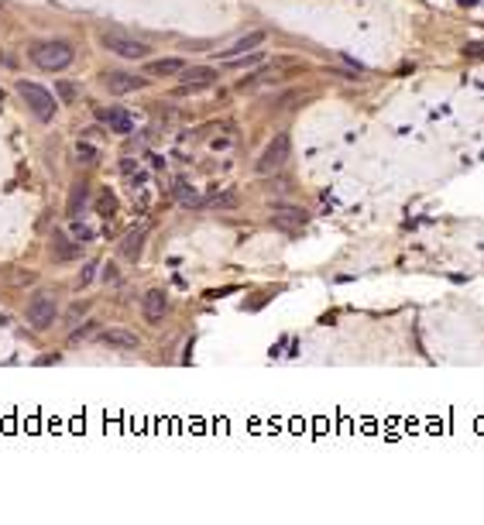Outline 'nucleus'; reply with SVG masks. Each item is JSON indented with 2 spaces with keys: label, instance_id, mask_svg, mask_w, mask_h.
Here are the masks:
<instances>
[{
  "label": "nucleus",
  "instance_id": "6",
  "mask_svg": "<svg viewBox=\"0 0 484 525\" xmlns=\"http://www.w3.org/2000/svg\"><path fill=\"white\" fill-rule=\"evenodd\" d=\"M306 209H299V206H275V213H272V223L275 227H282V230H302L306 227Z\"/></svg>",
  "mask_w": 484,
  "mask_h": 525
},
{
  "label": "nucleus",
  "instance_id": "20",
  "mask_svg": "<svg viewBox=\"0 0 484 525\" xmlns=\"http://www.w3.org/2000/svg\"><path fill=\"white\" fill-rule=\"evenodd\" d=\"M103 279H107V282H117V268H114V265H110V268H107V272H103Z\"/></svg>",
  "mask_w": 484,
  "mask_h": 525
},
{
  "label": "nucleus",
  "instance_id": "9",
  "mask_svg": "<svg viewBox=\"0 0 484 525\" xmlns=\"http://www.w3.org/2000/svg\"><path fill=\"white\" fill-rule=\"evenodd\" d=\"M96 117H100V124H107V127H110L114 134H131V131H134V117H131L127 110H121V107L100 110Z\"/></svg>",
  "mask_w": 484,
  "mask_h": 525
},
{
  "label": "nucleus",
  "instance_id": "11",
  "mask_svg": "<svg viewBox=\"0 0 484 525\" xmlns=\"http://www.w3.org/2000/svg\"><path fill=\"white\" fill-rule=\"evenodd\" d=\"M100 343L114 347V350H138V337L131 330H103L100 333Z\"/></svg>",
  "mask_w": 484,
  "mask_h": 525
},
{
  "label": "nucleus",
  "instance_id": "4",
  "mask_svg": "<svg viewBox=\"0 0 484 525\" xmlns=\"http://www.w3.org/2000/svg\"><path fill=\"white\" fill-rule=\"evenodd\" d=\"M288 148H292V141H288V134H275V141L265 148V155L258 158V172L261 175H268V172H279L285 162H288Z\"/></svg>",
  "mask_w": 484,
  "mask_h": 525
},
{
  "label": "nucleus",
  "instance_id": "8",
  "mask_svg": "<svg viewBox=\"0 0 484 525\" xmlns=\"http://www.w3.org/2000/svg\"><path fill=\"white\" fill-rule=\"evenodd\" d=\"M179 76H182L186 89H203V86H213V82L220 80L213 66H193V69H182Z\"/></svg>",
  "mask_w": 484,
  "mask_h": 525
},
{
  "label": "nucleus",
  "instance_id": "14",
  "mask_svg": "<svg viewBox=\"0 0 484 525\" xmlns=\"http://www.w3.org/2000/svg\"><path fill=\"white\" fill-rule=\"evenodd\" d=\"M186 66H182V59H155V62H148V76H179Z\"/></svg>",
  "mask_w": 484,
  "mask_h": 525
},
{
  "label": "nucleus",
  "instance_id": "1",
  "mask_svg": "<svg viewBox=\"0 0 484 525\" xmlns=\"http://www.w3.org/2000/svg\"><path fill=\"white\" fill-rule=\"evenodd\" d=\"M31 62L38 69H45V73H59V69H66L73 62V45L69 41H45V45H38L31 52Z\"/></svg>",
  "mask_w": 484,
  "mask_h": 525
},
{
  "label": "nucleus",
  "instance_id": "12",
  "mask_svg": "<svg viewBox=\"0 0 484 525\" xmlns=\"http://www.w3.org/2000/svg\"><path fill=\"white\" fill-rule=\"evenodd\" d=\"M265 41V31H251V35H244V38H237L227 52H220V59L227 62V59H237V55H247V52H254L258 45Z\"/></svg>",
  "mask_w": 484,
  "mask_h": 525
},
{
  "label": "nucleus",
  "instance_id": "17",
  "mask_svg": "<svg viewBox=\"0 0 484 525\" xmlns=\"http://www.w3.org/2000/svg\"><path fill=\"white\" fill-rule=\"evenodd\" d=\"M55 89H59V96L66 100V103H73L76 96H80V89H76V82H66V80H59L55 82Z\"/></svg>",
  "mask_w": 484,
  "mask_h": 525
},
{
  "label": "nucleus",
  "instance_id": "13",
  "mask_svg": "<svg viewBox=\"0 0 484 525\" xmlns=\"http://www.w3.org/2000/svg\"><path fill=\"white\" fill-rule=\"evenodd\" d=\"M141 251H145V230H131V234L121 241V254L127 258V261H138Z\"/></svg>",
  "mask_w": 484,
  "mask_h": 525
},
{
  "label": "nucleus",
  "instance_id": "21",
  "mask_svg": "<svg viewBox=\"0 0 484 525\" xmlns=\"http://www.w3.org/2000/svg\"><path fill=\"white\" fill-rule=\"evenodd\" d=\"M460 3H464V7H474V3H478V0H460Z\"/></svg>",
  "mask_w": 484,
  "mask_h": 525
},
{
  "label": "nucleus",
  "instance_id": "7",
  "mask_svg": "<svg viewBox=\"0 0 484 525\" xmlns=\"http://www.w3.org/2000/svg\"><path fill=\"white\" fill-rule=\"evenodd\" d=\"M141 313H145L148 323H161L165 313H168V295H165L161 288H152V292L141 299Z\"/></svg>",
  "mask_w": 484,
  "mask_h": 525
},
{
  "label": "nucleus",
  "instance_id": "2",
  "mask_svg": "<svg viewBox=\"0 0 484 525\" xmlns=\"http://www.w3.org/2000/svg\"><path fill=\"white\" fill-rule=\"evenodd\" d=\"M17 93L24 96V103L31 107V114L38 117V121H52L55 117V110H59V103H55V96L48 93V89H41L38 82H28V80H17Z\"/></svg>",
  "mask_w": 484,
  "mask_h": 525
},
{
  "label": "nucleus",
  "instance_id": "18",
  "mask_svg": "<svg viewBox=\"0 0 484 525\" xmlns=\"http://www.w3.org/2000/svg\"><path fill=\"white\" fill-rule=\"evenodd\" d=\"M96 209H100V213H103V216H110V213H114V209H117V200H114V196H110V193H103V196H100V202H96Z\"/></svg>",
  "mask_w": 484,
  "mask_h": 525
},
{
  "label": "nucleus",
  "instance_id": "3",
  "mask_svg": "<svg viewBox=\"0 0 484 525\" xmlns=\"http://www.w3.org/2000/svg\"><path fill=\"white\" fill-rule=\"evenodd\" d=\"M100 45L107 48V52H114V55H121V59H148V45L138 38H131V35H124V31H103L100 35Z\"/></svg>",
  "mask_w": 484,
  "mask_h": 525
},
{
  "label": "nucleus",
  "instance_id": "10",
  "mask_svg": "<svg viewBox=\"0 0 484 525\" xmlns=\"http://www.w3.org/2000/svg\"><path fill=\"white\" fill-rule=\"evenodd\" d=\"M148 80H138V76H127V73H107L103 76V86L114 93V96H124V93H134V89H141Z\"/></svg>",
  "mask_w": 484,
  "mask_h": 525
},
{
  "label": "nucleus",
  "instance_id": "16",
  "mask_svg": "<svg viewBox=\"0 0 484 525\" xmlns=\"http://www.w3.org/2000/svg\"><path fill=\"white\" fill-rule=\"evenodd\" d=\"M203 206H220V209H234V206H237V196H234V193H217V196L203 200Z\"/></svg>",
  "mask_w": 484,
  "mask_h": 525
},
{
  "label": "nucleus",
  "instance_id": "5",
  "mask_svg": "<svg viewBox=\"0 0 484 525\" xmlns=\"http://www.w3.org/2000/svg\"><path fill=\"white\" fill-rule=\"evenodd\" d=\"M28 323L35 326V330H48V326L55 323V299L48 292H41V295H35L28 302Z\"/></svg>",
  "mask_w": 484,
  "mask_h": 525
},
{
  "label": "nucleus",
  "instance_id": "15",
  "mask_svg": "<svg viewBox=\"0 0 484 525\" xmlns=\"http://www.w3.org/2000/svg\"><path fill=\"white\" fill-rule=\"evenodd\" d=\"M86 200H89V189H86V186H76L73 196H69V216H80V209L86 206Z\"/></svg>",
  "mask_w": 484,
  "mask_h": 525
},
{
  "label": "nucleus",
  "instance_id": "19",
  "mask_svg": "<svg viewBox=\"0 0 484 525\" xmlns=\"http://www.w3.org/2000/svg\"><path fill=\"white\" fill-rule=\"evenodd\" d=\"M80 158H89V162H93V158H96V151H93L89 145H80Z\"/></svg>",
  "mask_w": 484,
  "mask_h": 525
}]
</instances>
